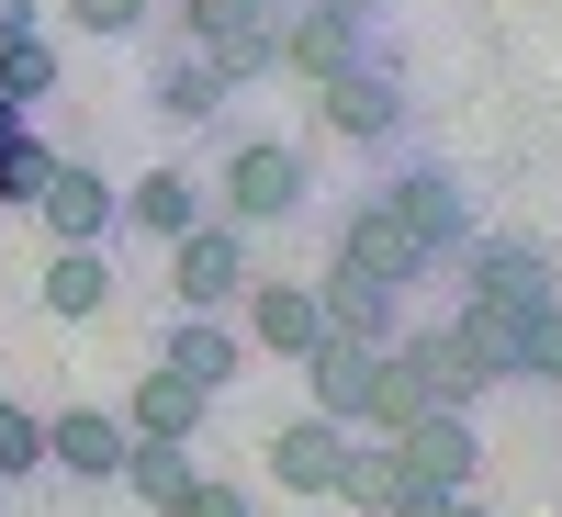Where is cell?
I'll return each instance as SVG.
<instances>
[{
  "label": "cell",
  "mask_w": 562,
  "mask_h": 517,
  "mask_svg": "<svg viewBox=\"0 0 562 517\" xmlns=\"http://www.w3.org/2000/svg\"><path fill=\"white\" fill-rule=\"evenodd\" d=\"M518 383H562V293L518 326Z\"/></svg>",
  "instance_id": "484cf974"
},
{
  "label": "cell",
  "mask_w": 562,
  "mask_h": 517,
  "mask_svg": "<svg viewBox=\"0 0 562 517\" xmlns=\"http://www.w3.org/2000/svg\"><path fill=\"white\" fill-rule=\"evenodd\" d=\"M473 461H484V439H473V416H450V405H428V416H405V428H394V473H405V484L473 495Z\"/></svg>",
  "instance_id": "ba28073f"
},
{
  "label": "cell",
  "mask_w": 562,
  "mask_h": 517,
  "mask_svg": "<svg viewBox=\"0 0 562 517\" xmlns=\"http://www.w3.org/2000/svg\"><path fill=\"white\" fill-rule=\"evenodd\" d=\"M34 461H45V416L34 405H0V484L34 473Z\"/></svg>",
  "instance_id": "4316f807"
},
{
  "label": "cell",
  "mask_w": 562,
  "mask_h": 517,
  "mask_svg": "<svg viewBox=\"0 0 562 517\" xmlns=\"http://www.w3.org/2000/svg\"><path fill=\"white\" fill-rule=\"evenodd\" d=\"M45 461L79 473V484H113L124 473V416L113 405H57V416H45Z\"/></svg>",
  "instance_id": "5bb4252c"
},
{
  "label": "cell",
  "mask_w": 562,
  "mask_h": 517,
  "mask_svg": "<svg viewBox=\"0 0 562 517\" xmlns=\"http://www.w3.org/2000/svg\"><path fill=\"white\" fill-rule=\"evenodd\" d=\"M315 113H326V135H349V147H394L405 135V68L360 45L338 79H315Z\"/></svg>",
  "instance_id": "3957f363"
},
{
  "label": "cell",
  "mask_w": 562,
  "mask_h": 517,
  "mask_svg": "<svg viewBox=\"0 0 562 517\" xmlns=\"http://www.w3.org/2000/svg\"><path fill=\"white\" fill-rule=\"evenodd\" d=\"M338 450H349V428H338V416H281V428H270V484L281 495H326V484H338Z\"/></svg>",
  "instance_id": "4fadbf2b"
},
{
  "label": "cell",
  "mask_w": 562,
  "mask_h": 517,
  "mask_svg": "<svg viewBox=\"0 0 562 517\" xmlns=\"http://www.w3.org/2000/svg\"><path fill=\"white\" fill-rule=\"evenodd\" d=\"M135 506H158V517H180V495L203 484V461H192V439H124V473H113Z\"/></svg>",
  "instance_id": "ffe728a7"
},
{
  "label": "cell",
  "mask_w": 562,
  "mask_h": 517,
  "mask_svg": "<svg viewBox=\"0 0 562 517\" xmlns=\"http://www.w3.org/2000/svg\"><path fill=\"white\" fill-rule=\"evenodd\" d=\"M158 360L180 371V383L225 394V383H237V371H248V338H237V326H225V315H180L169 338H158Z\"/></svg>",
  "instance_id": "d6986e66"
},
{
  "label": "cell",
  "mask_w": 562,
  "mask_h": 517,
  "mask_svg": "<svg viewBox=\"0 0 562 517\" xmlns=\"http://www.w3.org/2000/svg\"><path fill=\"white\" fill-rule=\"evenodd\" d=\"M383 371H394L416 405H450V416H473V394H484V360L461 349V326H450V315H439V326H394Z\"/></svg>",
  "instance_id": "8992f818"
},
{
  "label": "cell",
  "mask_w": 562,
  "mask_h": 517,
  "mask_svg": "<svg viewBox=\"0 0 562 517\" xmlns=\"http://www.w3.org/2000/svg\"><path fill=\"white\" fill-rule=\"evenodd\" d=\"M315 12H338V23H360V34H371V23L394 12V0H315Z\"/></svg>",
  "instance_id": "4dcf8cb0"
},
{
  "label": "cell",
  "mask_w": 562,
  "mask_h": 517,
  "mask_svg": "<svg viewBox=\"0 0 562 517\" xmlns=\"http://www.w3.org/2000/svg\"><path fill=\"white\" fill-rule=\"evenodd\" d=\"M371 192H383V203H394V225L428 248V270H450L461 248L484 237V225H473V192H461L450 169H394V180H371Z\"/></svg>",
  "instance_id": "5b68a950"
},
{
  "label": "cell",
  "mask_w": 562,
  "mask_h": 517,
  "mask_svg": "<svg viewBox=\"0 0 562 517\" xmlns=\"http://www.w3.org/2000/svg\"><path fill=\"white\" fill-rule=\"evenodd\" d=\"M450 506H461V495H439V484H394V495H383V517H450Z\"/></svg>",
  "instance_id": "f546056e"
},
{
  "label": "cell",
  "mask_w": 562,
  "mask_h": 517,
  "mask_svg": "<svg viewBox=\"0 0 562 517\" xmlns=\"http://www.w3.org/2000/svg\"><path fill=\"white\" fill-rule=\"evenodd\" d=\"M68 23H79V34H113V45H124V34H147V23H158V0H68Z\"/></svg>",
  "instance_id": "83f0119b"
},
{
  "label": "cell",
  "mask_w": 562,
  "mask_h": 517,
  "mask_svg": "<svg viewBox=\"0 0 562 517\" xmlns=\"http://www.w3.org/2000/svg\"><path fill=\"white\" fill-rule=\"evenodd\" d=\"M12 34H34V0H0V45H12Z\"/></svg>",
  "instance_id": "1f68e13d"
},
{
  "label": "cell",
  "mask_w": 562,
  "mask_h": 517,
  "mask_svg": "<svg viewBox=\"0 0 562 517\" xmlns=\"http://www.w3.org/2000/svg\"><path fill=\"white\" fill-rule=\"evenodd\" d=\"M315 304H326L338 338H371V349H394V326H405V293H394V281H360V270H338V259H326Z\"/></svg>",
  "instance_id": "ac0fdd59"
},
{
  "label": "cell",
  "mask_w": 562,
  "mask_h": 517,
  "mask_svg": "<svg viewBox=\"0 0 562 517\" xmlns=\"http://www.w3.org/2000/svg\"><path fill=\"white\" fill-rule=\"evenodd\" d=\"M450 517H495V506H473V495H461V506H450Z\"/></svg>",
  "instance_id": "836d02e7"
},
{
  "label": "cell",
  "mask_w": 562,
  "mask_h": 517,
  "mask_svg": "<svg viewBox=\"0 0 562 517\" xmlns=\"http://www.w3.org/2000/svg\"><path fill=\"white\" fill-rule=\"evenodd\" d=\"M450 270H461V304H484V315H540L562 293L551 248H529V237H473Z\"/></svg>",
  "instance_id": "277c9868"
},
{
  "label": "cell",
  "mask_w": 562,
  "mask_h": 517,
  "mask_svg": "<svg viewBox=\"0 0 562 517\" xmlns=\"http://www.w3.org/2000/svg\"><path fill=\"white\" fill-rule=\"evenodd\" d=\"M237 338L270 349V360H304L326 338V304H315V281H248L237 293Z\"/></svg>",
  "instance_id": "8fae6325"
},
{
  "label": "cell",
  "mask_w": 562,
  "mask_h": 517,
  "mask_svg": "<svg viewBox=\"0 0 562 517\" xmlns=\"http://www.w3.org/2000/svg\"><path fill=\"white\" fill-rule=\"evenodd\" d=\"M405 473H394V439H371V428H349V450H338V506H360V517H383V495H394Z\"/></svg>",
  "instance_id": "7402d4cb"
},
{
  "label": "cell",
  "mask_w": 562,
  "mask_h": 517,
  "mask_svg": "<svg viewBox=\"0 0 562 517\" xmlns=\"http://www.w3.org/2000/svg\"><path fill=\"white\" fill-rule=\"evenodd\" d=\"M304 203H315L304 147H281V135H237L225 147V169H214V214L225 225H293Z\"/></svg>",
  "instance_id": "6da1fadb"
},
{
  "label": "cell",
  "mask_w": 562,
  "mask_h": 517,
  "mask_svg": "<svg viewBox=\"0 0 562 517\" xmlns=\"http://www.w3.org/2000/svg\"><path fill=\"white\" fill-rule=\"evenodd\" d=\"M34 214H45V237H57V248H102L113 225H124V180H102L90 158H57V180H45Z\"/></svg>",
  "instance_id": "30bf717a"
},
{
  "label": "cell",
  "mask_w": 562,
  "mask_h": 517,
  "mask_svg": "<svg viewBox=\"0 0 562 517\" xmlns=\"http://www.w3.org/2000/svg\"><path fill=\"white\" fill-rule=\"evenodd\" d=\"M180 45H203L225 79H270L281 68V0H180Z\"/></svg>",
  "instance_id": "7a4b0ae2"
},
{
  "label": "cell",
  "mask_w": 562,
  "mask_h": 517,
  "mask_svg": "<svg viewBox=\"0 0 562 517\" xmlns=\"http://www.w3.org/2000/svg\"><path fill=\"white\" fill-rule=\"evenodd\" d=\"M0 102H57V45H45V34H12V45H0Z\"/></svg>",
  "instance_id": "cb8c5ba5"
},
{
  "label": "cell",
  "mask_w": 562,
  "mask_h": 517,
  "mask_svg": "<svg viewBox=\"0 0 562 517\" xmlns=\"http://www.w3.org/2000/svg\"><path fill=\"white\" fill-rule=\"evenodd\" d=\"M360 45H371L360 23L315 12V0H281V79H304V90H315V79H338V68L360 57Z\"/></svg>",
  "instance_id": "9a60e30c"
},
{
  "label": "cell",
  "mask_w": 562,
  "mask_h": 517,
  "mask_svg": "<svg viewBox=\"0 0 562 517\" xmlns=\"http://www.w3.org/2000/svg\"><path fill=\"white\" fill-rule=\"evenodd\" d=\"M203 416H214V394L158 360V371H135V394H124V439H203Z\"/></svg>",
  "instance_id": "2e32d148"
},
{
  "label": "cell",
  "mask_w": 562,
  "mask_h": 517,
  "mask_svg": "<svg viewBox=\"0 0 562 517\" xmlns=\"http://www.w3.org/2000/svg\"><path fill=\"white\" fill-rule=\"evenodd\" d=\"M45 180H57V147H45V135H12V147H0V203H45Z\"/></svg>",
  "instance_id": "d4e9b609"
},
{
  "label": "cell",
  "mask_w": 562,
  "mask_h": 517,
  "mask_svg": "<svg viewBox=\"0 0 562 517\" xmlns=\"http://www.w3.org/2000/svg\"><path fill=\"white\" fill-rule=\"evenodd\" d=\"M203 214H214V192H203L180 158H169V169H147V180L124 192V225H147V237H192Z\"/></svg>",
  "instance_id": "44dd1931"
},
{
  "label": "cell",
  "mask_w": 562,
  "mask_h": 517,
  "mask_svg": "<svg viewBox=\"0 0 562 517\" xmlns=\"http://www.w3.org/2000/svg\"><path fill=\"white\" fill-rule=\"evenodd\" d=\"M113 304V259L102 248H57L45 259V315H102Z\"/></svg>",
  "instance_id": "603a6c76"
},
{
  "label": "cell",
  "mask_w": 562,
  "mask_h": 517,
  "mask_svg": "<svg viewBox=\"0 0 562 517\" xmlns=\"http://www.w3.org/2000/svg\"><path fill=\"white\" fill-rule=\"evenodd\" d=\"M147 102L169 113V124H214L225 102H237V79H225L203 45H158V79H147Z\"/></svg>",
  "instance_id": "e0dca14e"
},
{
  "label": "cell",
  "mask_w": 562,
  "mask_h": 517,
  "mask_svg": "<svg viewBox=\"0 0 562 517\" xmlns=\"http://www.w3.org/2000/svg\"><path fill=\"white\" fill-rule=\"evenodd\" d=\"M180 517H259V495H248V484H214V473H203L192 495H180Z\"/></svg>",
  "instance_id": "f1b7e54d"
},
{
  "label": "cell",
  "mask_w": 562,
  "mask_h": 517,
  "mask_svg": "<svg viewBox=\"0 0 562 517\" xmlns=\"http://www.w3.org/2000/svg\"><path fill=\"white\" fill-rule=\"evenodd\" d=\"M248 225H225V214H203L192 237H169V293H180V315H225L248 293Z\"/></svg>",
  "instance_id": "52a82bcc"
},
{
  "label": "cell",
  "mask_w": 562,
  "mask_h": 517,
  "mask_svg": "<svg viewBox=\"0 0 562 517\" xmlns=\"http://www.w3.org/2000/svg\"><path fill=\"white\" fill-rule=\"evenodd\" d=\"M338 270L394 281V293H405V281H428V248H416L405 225H394V203H383V192H360V203L338 214Z\"/></svg>",
  "instance_id": "9c48e42d"
},
{
  "label": "cell",
  "mask_w": 562,
  "mask_h": 517,
  "mask_svg": "<svg viewBox=\"0 0 562 517\" xmlns=\"http://www.w3.org/2000/svg\"><path fill=\"white\" fill-rule=\"evenodd\" d=\"M12 135H34V113H23V102H0V147H12Z\"/></svg>",
  "instance_id": "d6a6232c"
},
{
  "label": "cell",
  "mask_w": 562,
  "mask_h": 517,
  "mask_svg": "<svg viewBox=\"0 0 562 517\" xmlns=\"http://www.w3.org/2000/svg\"><path fill=\"white\" fill-rule=\"evenodd\" d=\"M371 383H383V349H371V338H338V326H326V338L304 349V405L338 416V428H360Z\"/></svg>",
  "instance_id": "7c38bea8"
}]
</instances>
